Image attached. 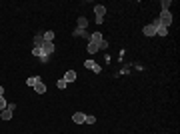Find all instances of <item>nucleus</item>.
<instances>
[{"instance_id": "4", "label": "nucleus", "mask_w": 180, "mask_h": 134, "mask_svg": "<svg viewBox=\"0 0 180 134\" xmlns=\"http://www.w3.org/2000/svg\"><path fill=\"white\" fill-rule=\"evenodd\" d=\"M54 50H56L54 42H46V40H44V44L40 46V52H42V56H50V54H54ZM42 56H40V58H42Z\"/></svg>"}, {"instance_id": "19", "label": "nucleus", "mask_w": 180, "mask_h": 134, "mask_svg": "<svg viewBox=\"0 0 180 134\" xmlns=\"http://www.w3.org/2000/svg\"><path fill=\"white\" fill-rule=\"evenodd\" d=\"M170 4H172V2H170V0H162V2H160L162 10H168V8H170Z\"/></svg>"}, {"instance_id": "22", "label": "nucleus", "mask_w": 180, "mask_h": 134, "mask_svg": "<svg viewBox=\"0 0 180 134\" xmlns=\"http://www.w3.org/2000/svg\"><path fill=\"white\" fill-rule=\"evenodd\" d=\"M38 60H40V62H42V64H46V62H48V60H50V56H42V58H38Z\"/></svg>"}, {"instance_id": "20", "label": "nucleus", "mask_w": 180, "mask_h": 134, "mask_svg": "<svg viewBox=\"0 0 180 134\" xmlns=\"http://www.w3.org/2000/svg\"><path fill=\"white\" fill-rule=\"evenodd\" d=\"M8 106V102H6V98L4 96H0V110H4V108Z\"/></svg>"}, {"instance_id": "6", "label": "nucleus", "mask_w": 180, "mask_h": 134, "mask_svg": "<svg viewBox=\"0 0 180 134\" xmlns=\"http://www.w3.org/2000/svg\"><path fill=\"white\" fill-rule=\"evenodd\" d=\"M104 14H106V6L96 4V6H94V16H96V18H104Z\"/></svg>"}, {"instance_id": "2", "label": "nucleus", "mask_w": 180, "mask_h": 134, "mask_svg": "<svg viewBox=\"0 0 180 134\" xmlns=\"http://www.w3.org/2000/svg\"><path fill=\"white\" fill-rule=\"evenodd\" d=\"M156 20L162 24V26L168 28L170 24H172V20H174V18H172V12H170V10H162V12H160V16H158Z\"/></svg>"}, {"instance_id": "3", "label": "nucleus", "mask_w": 180, "mask_h": 134, "mask_svg": "<svg viewBox=\"0 0 180 134\" xmlns=\"http://www.w3.org/2000/svg\"><path fill=\"white\" fill-rule=\"evenodd\" d=\"M158 20H154V22H150V24H146V26L142 28V32H144V36H150V38H152V36H156V26H158Z\"/></svg>"}, {"instance_id": "10", "label": "nucleus", "mask_w": 180, "mask_h": 134, "mask_svg": "<svg viewBox=\"0 0 180 134\" xmlns=\"http://www.w3.org/2000/svg\"><path fill=\"white\" fill-rule=\"evenodd\" d=\"M34 92H36V94H44V92H46V84H44V82H38V84L36 86H34Z\"/></svg>"}, {"instance_id": "9", "label": "nucleus", "mask_w": 180, "mask_h": 134, "mask_svg": "<svg viewBox=\"0 0 180 134\" xmlns=\"http://www.w3.org/2000/svg\"><path fill=\"white\" fill-rule=\"evenodd\" d=\"M156 36H162V38H164V36H168V28L162 26V24H158V26H156Z\"/></svg>"}, {"instance_id": "13", "label": "nucleus", "mask_w": 180, "mask_h": 134, "mask_svg": "<svg viewBox=\"0 0 180 134\" xmlns=\"http://www.w3.org/2000/svg\"><path fill=\"white\" fill-rule=\"evenodd\" d=\"M40 80H42L40 76H30L28 80H26V84H28V86H32V88H34V86H36V84H38V82H40Z\"/></svg>"}, {"instance_id": "11", "label": "nucleus", "mask_w": 180, "mask_h": 134, "mask_svg": "<svg viewBox=\"0 0 180 134\" xmlns=\"http://www.w3.org/2000/svg\"><path fill=\"white\" fill-rule=\"evenodd\" d=\"M72 36H82V38H90V32H88V30H80V28H76V30L72 32Z\"/></svg>"}, {"instance_id": "15", "label": "nucleus", "mask_w": 180, "mask_h": 134, "mask_svg": "<svg viewBox=\"0 0 180 134\" xmlns=\"http://www.w3.org/2000/svg\"><path fill=\"white\" fill-rule=\"evenodd\" d=\"M42 44H44V38H42V34H36V36H34V48H40Z\"/></svg>"}, {"instance_id": "18", "label": "nucleus", "mask_w": 180, "mask_h": 134, "mask_svg": "<svg viewBox=\"0 0 180 134\" xmlns=\"http://www.w3.org/2000/svg\"><path fill=\"white\" fill-rule=\"evenodd\" d=\"M86 124H94L96 122V116H92V114H86V120H84Z\"/></svg>"}, {"instance_id": "17", "label": "nucleus", "mask_w": 180, "mask_h": 134, "mask_svg": "<svg viewBox=\"0 0 180 134\" xmlns=\"http://www.w3.org/2000/svg\"><path fill=\"white\" fill-rule=\"evenodd\" d=\"M56 86H58V88H60V90H64V88H66V86H68V82H66V80H64V78H60V80L56 82Z\"/></svg>"}, {"instance_id": "1", "label": "nucleus", "mask_w": 180, "mask_h": 134, "mask_svg": "<svg viewBox=\"0 0 180 134\" xmlns=\"http://www.w3.org/2000/svg\"><path fill=\"white\" fill-rule=\"evenodd\" d=\"M90 44H96L98 48L100 50H106L108 48V42H106L104 40V36H102V32H92V34H90Z\"/></svg>"}, {"instance_id": "7", "label": "nucleus", "mask_w": 180, "mask_h": 134, "mask_svg": "<svg viewBox=\"0 0 180 134\" xmlns=\"http://www.w3.org/2000/svg\"><path fill=\"white\" fill-rule=\"evenodd\" d=\"M84 120H86V114H84V112H74V114H72V122L84 124Z\"/></svg>"}, {"instance_id": "5", "label": "nucleus", "mask_w": 180, "mask_h": 134, "mask_svg": "<svg viewBox=\"0 0 180 134\" xmlns=\"http://www.w3.org/2000/svg\"><path fill=\"white\" fill-rule=\"evenodd\" d=\"M84 68H88V70H94L96 74L100 72V66H98L94 60H90V58H88V60H84Z\"/></svg>"}, {"instance_id": "23", "label": "nucleus", "mask_w": 180, "mask_h": 134, "mask_svg": "<svg viewBox=\"0 0 180 134\" xmlns=\"http://www.w3.org/2000/svg\"><path fill=\"white\" fill-rule=\"evenodd\" d=\"M0 96H4V86H0Z\"/></svg>"}, {"instance_id": "21", "label": "nucleus", "mask_w": 180, "mask_h": 134, "mask_svg": "<svg viewBox=\"0 0 180 134\" xmlns=\"http://www.w3.org/2000/svg\"><path fill=\"white\" fill-rule=\"evenodd\" d=\"M32 56H36V58H40V56H42V52H40V48H32Z\"/></svg>"}, {"instance_id": "8", "label": "nucleus", "mask_w": 180, "mask_h": 134, "mask_svg": "<svg viewBox=\"0 0 180 134\" xmlns=\"http://www.w3.org/2000/svg\"><path fill=\"white\" fill-rule=\"evenodd\" d=\"M64 80H66L68 84H70V82H74L76 80V72H74V70H66V72H64Z\"/></svg>"}, {"instance_id": "14", "label": "nucleus", "mask_w": 180, "mask_h": 134, "mask_svg": "<svg viewBox=\"0 0 180 134\" xmlns=\"http://www.w3.org/2000/svg\"><path fill=\"white\" fill-rule=\"evenodd\" d=\"M78 28H80V30H86V28H88V20L84 18V16L78 18Z\"/></svg>"}, {"instance_id": "16", "label": "nucleus", "mask_w": 180, "mask_h": 134, "mask_svg": "<svg viewBox=\"0 0 180 134\" xmlns=\"http://www.w3.org/2000/svg\"><path fill=\"white\" fill-rule=\"evenodd\" d=\"M86 50H88V54H96L100 48H98L96 44H90V42H88V48H86Z\"/></svg>"}, {"instance_id": "12", "label": "nucleus", "mask_w": 180, "mask_h": 134, "mask_svg": "<svg viewBox=\"0 0 180 134\" xmlns=\"http://www.w3.org/2000/svg\"><path fill=\"white\" fill-rule=\"evenodd\" d=\"M42 38H44L46 42H52V40H54V30H46V32H42Z\"/></svg>"}]
</instances>
